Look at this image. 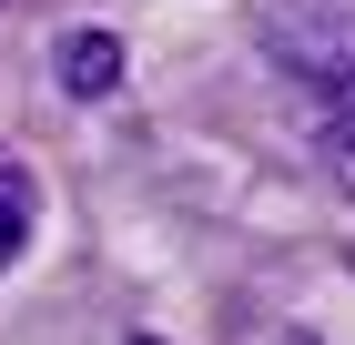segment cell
I'll return each instance as SVG.
<instances>
[{
	"label": "cell",
	"mask_w": 355,
	"mask_h": 345,
	"mask_svg": "<svg viewBox=\"0 0 355 345\" xmlns=\"http://www.w3.org/2000/svg\"><path fill=\"white\" fill-rule=\"evenodd\" d=\"M51 71L71 102H102V92H122V31H61L51 41Z\"/></svg>",
	"instance_id": "1"
},
{
	"label": "cell",
	"mask_w": 355,
	"mask_h": 345,
	"mask_svg": "<svg viewBox=\"0 0 355 345\" xmlns=\"http://www.w3.org/2000/svg\"><path fill=\"white\" fill-rule=\"evenodd\" d=\"M31 234H41V183H31L21 153H0V264H21Z\"/></svg>",
	"instance_id": "2"
},
{
	"label": "cell",
	"mask_w": 355,
	"mask_h": 345,
	"mask_svg": "<svg viewBox=\"0 0 355 345\" xmlns=\"http://www.w3.org/2000/svg\"><path fill=\"white\" fill-rule=\"evenodd\" d=\"M325 162H335V183L355 193V81L335 92V112H325Z\"/></svg>",
	"instance_id": "3"
},
{
	"label": "cell",
	"mask_w": 355,
	"mask_h": 345,
	"mask_svg": "<svg viewBox=\"0 0 355 345\" xmlns=\"http://www.w3.org/2000/svg\"><path fill=\"white\" fill-rule=\"evenodd\" d=\"M295 345H315V335H295Z\"/></svg>",
	"instance_id": "4"
}]
</instances>
